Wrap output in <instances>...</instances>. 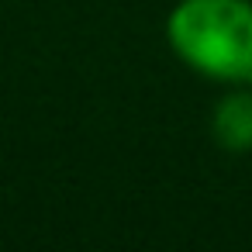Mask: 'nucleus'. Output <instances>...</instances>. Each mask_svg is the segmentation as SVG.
<instances>
[{
  "label": "nucleus",
  "instance_id": "obj_1",
  "mask_svg": "<svg viewBox=\"0 0 252 252\" xmlns=\"http://www.w3.org/2000/svg\"><path fill=\"white\" fill-rule=\"evenodd\" d=\"M166 42L200 80L252 87V0H176Z\"/></svg>",
  "mask_w": 252,
  "mask_h": 252
},
{
  "label": "nucleus",
  "instance_id": "obj_2",
  "mask_svg": "<svg viewBox=\"0 0 252 252\" xmlns=\"http://www.w3.org/2000/svg\"><path fill=\"white\" fill-rule=\"evenodd\" d=\"M211 135L224 152H252V87H228L211 111Z\"/></svg>",
  "mask_w": 252,
  "mask_h": 252
}]
</instances>
